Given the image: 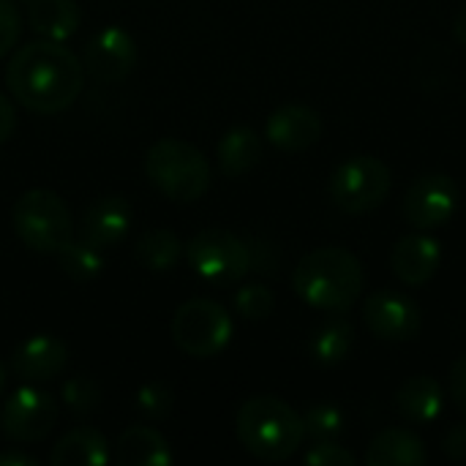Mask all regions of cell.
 <instances>
[{
	"instance_id": "cell-8",
	"label": "cell",
	"mask_w": 466,
	"mask_h": 466,
	"mask_svg": "<svg viewBox=\"0 0 466 466\" xmlns=\"http://www.w3.org/2000/svg\"><path fill=\"white\" fill-rule=\"evenodd\" d=\"M390 169L374 156H352L341 161L330 175V197L339 210L363 216L377 210L390 191Z\"/></svg>"
},
{
	"instance_id": "cell-17",
	"label": "cell",
	"mask_w": 466,
	"mask_h": 466,
	"mask_svg": "<svg viewBox=\"0 0 466 466\" xmlns=\"http://www.w3.org/2000/svg\"><path fill=\"white\" fill-rule=\"evenodd\" d=\"M112 459L120 466H169L175 461V453L158 429L128 426L115 442Z\"/></svg>"
},
{
	"instance_id": "cell-11",
	"label": "cell",
	"mask_w": 466,
	"mask_h": 466,
	"mask_svg": "<svg viewBox=\"0 0 466 466\" xmlns=\"http://www.w3.org/2000/svg\"><path fill=\"white\" fill-rule=\"evenodd\" d=\"M459 208V186L453 177L448 175H423L418 177L407 194H404V218L420 229V232H431L442 224H448L453 218Z\"/></svg>"
},
{
	"instance_id": "cell-28",
	"label": "cell",
	"mask_w": 466,
	"mask_h": 466,
	"mask_svg": "<svg viewBox=\"0 0 466 466\" xmlns=\"http://www.w3.org/2000/svg\"><path fill=\"white\" fill-rule=\"evenodd\" d=\"M306 434L317 440H336L344 431V412L336 404H314L303 415Z\"/></svg>"
},
{
	"instance_id": "cell-21",
	"label": "cell",
	"mask_w": 466,
	"mask_h": 466,
	"mask_svg": "<svg viewBox=\"0 0 466 466\" xmlns=\"http://www.w3.org/2000/svg\"><path fill=\"white\" fill-rule=\"evenodd\" d=\"M262 137L248 128V126H235L229 128L216 147L218 156V169L227 177H240L246 172H251L259 161H262Z\"/></svg>"
},
{
	"instance_id": "cell-26",
	"label": "cell",
	"mask_w": 466,
	"mask_h": 466,
	"mask_svg": "<svg viewBox=\"0 0 466 466\" xmlns=\"http://www.w3.org/2000/svg\"><path fill=\"white\" fill-rule=\"evenodd\" d=\"M60 399L63 404L76 415V418H85V415H93L98 407H101V388L96 380L90 377H71L63 390H60Z\"/></svg>"
},
{
	"instance_id": "cell-2",
	"label": "cell",
	"mask_w": 466,
	"mask_h": 466,
	"mask_svg": "<svg viewBox=\"0 0 466 466\" xmlns=\"http://www.w3.org/2000/svg\"><path fill=\"white\" fill-rule=\"evenodd\" d=\"M363 281L360 259L341 246H325L306 254L292 273L298 298L311 309L330 314L350 311L363 292Z\"/></svg>"
},
{
	"instance_id": "cell-19",
	"label": "cell",
	"mask_w": 466,
	"mask_h": 466,
	"mask_svg": "<svg viewBox=\"0 0 466 466\" xmlns=\"http://www.w3.org/2000/svg\"><path fill=\"white\" fill-rule=\"evenodd\" d=\"M429 461L426 445L410 429H385L366 451L369 466H423Z\"/></svg>"
},
{
	"instance_id": "cell-9",
	"label": "cell",
	"mask_w": 466,
	"mask_h": 466,
	"mask_svg": "<svg viewBox=\"0 0 466 466\" xmlns=\"http://www.w3.org/2000/svg\"><path fill=\"white\" fill-rule=\"evenodd\" d=\"M57 418H60L57 399L41 385L27 382L3 401L0 431L11 442L30 445V442H41L44 437H49Z\"/></svg>"
},
{
	"instance_id": "cell-4",
	"label": "cell",
	"mask_w": 466,
	"mask_h": 466,
	"mask_svg": "<svg viewBox=\"0 0 466 466\" xmlns=\"http://www.w3.org/2000/svg\"><path fill=\"white\" fill-rule=\"evenodd\" d=\"M145 175L150 186L172 202L191 205L210 191L213 167L208 156L186 139H158L145 153Z\"/></svg>"
},
{
	"instance_id": "cell-15",
	"label": "cell",
	"mask_w": 466,
	"mask_h": 466,
	"mask_svg": "<svg viewBox=\"0 0 466 466\" xmlns=\"http://www.w3.org/2000/svg\"><path fill=\"white\" fill-rule=\"evenodd\" d=\"M131 221H134V210H131L128 199H123L117 194L98 197L82 213L79 238L98 248H112L128 235Z\"/></svg>"
},
{
	"instance_id": "cell-29",
	"label": "cell",
	"mask_w": 466,
	"mask_h": 466,
	"mask_svg": "<svg viewBox=\"0 0 466 466\" xmlns=\"http://www.w3.org/2000/svg\"><path fill=\"white\" fill-rule=\"evenodd\" d=\"M175 407V396L167 385L161 382H150V385H142L139 393H137V410L150 418V420H161L172 412Z\"/></svg>"
},
{
	"instance_id": "cell-5",
	"label": "cell",
	"mask_w": 466,
	"mask_h": 466,
	"mask_svg": "<svg viewBox=\"0 0 466 466\" xmlns=\"http://www.w3.org/2000/svg\"><path fill=\"white\" fill-rule=\"evenodd\" d=\"M16 238L35 254H57L74 240V218L66 199L49 188L25 191L11 213Z\"/></svg>"
},
{
	"instance_id": "cell-25",
	"label": "cell",
	"mask_w": 466,
	"mask_h": 466,
	"mask_svg": "<svg viewBox=\"0 0 466 466\" xmlns=\"http://www.w3.org/2000/svg\"><path fill=\"white\" fill-rule=\"evenodd\" d=\"M355 344V330L347 319L336 317L330 322H325L314 339H311V355L317 363L322 366H339L341 360H347V355L352 352Z\"/></svg>"
},
{
	"instance_id": "cell-32",
	"label": "cell",
	"mask_w": 466,
	"mask_h": 466,
	"mask_svg": "<svg viewBox=\"0 0 466 466\" xmlns=\"http://www.w3.org/2000/svg\"><path fill=\"white\" fill-rule=\"evenodd\" d=\"M448 390H451V401L456 404V410L466 415V355L453 363L451 380H448Z\"/></svg>"
},
{
	"instance_id": "cell-6",
	"label": "cell",
	"mask_w": 466,
	"mask_h": 466,
	"mask_svg": "<svg viewBox=\"0 0 466 466\" xmlns=\"http://www.w3.org/2000/svg\"><path fill=\"white\" fill-rule=\"evenodd\" d=\"M232 330L235 325H232L229 311L221 303L208 300V298L186 300L175 311L172 325H169L175 347L183 355L197 358V360L221 355L232 341Z\"/></svg>"
},
{
	"instance_id": "cell-20",
	"label": "cell",
	"mask_w": 466,
	"mask_h": 466,
	"mask_svg": "<svg viewBox=\"0 0 466 466\" xmlns=\"http://www.w3.org/2000/svg\"><path fill=\"white\" fill-rule=\"evenodd\" d=\"M27 25L41 38L66 41L82 25V8L76 0H33L27 3Z\"/></svg>"
},
{
	"instance_id": "cell-30",
	"label": "cell",
	"mask_w": 466,
	"mask_h": 466,
	"mask_svg": "<svg viewBox=\"0 0 466 466\" xmlns=\"http://www.w3.org/2000/svg\"><path fill=\"white\" fill-rule=\"evenodd\" d=\"M306 464L355 466V456H352L344 445H336L333 440H317V442L306 451Z\"/></svg>"
},
{
	"instance_id": "cell-10",
	"label": "cell",
	"mask_w": 466,
	"mask_h": 466,
	"mask_svg": "<svg viewBox=\"0 0 466 466\" xmlns=\"http://www.w3.org/2000/svg\"><path fill=\"white\" fill-rule=\"evenodd\" d=\"M137 41L134 35L120 27V25H106L101 27L85 46V74L93 76L96 82L104 85H117L123 79H128V74L137 68Z\"/></svg>"
},
{
	"instance_id": "cell-12",
	"label": "cell",
	"mask_w": 466,
	"mask_h": 466,
	"mask_svg": "<svg viewBox=\"0 0 466 466\" xmlns=\"http://www.w3.org/2000/svg\"><path fill=\"white\" fill-rule=\"evenodd\" d=\"M363 322L382 341H412L420 336L423 314L412 298L396 289H380L366 298Z\"/></svg>"
},
{
	"instance_id": "cell-37",
	"label": "cell",
	"mask_w": 466,
	"mask_h": 466,
	"mask_svg": "<svg viewBox=\"0 0 466 466\" xmlns=\"http://www.w3.org/2000/svg\"><path fill=\"white\" fill-rule=\"evenodd\" d=\"M3 390H5V369L0 363V396H3Z\"/></svg>"
},
{
	"instance_id": "cell-23",
	"label": "cell",
	"mask_w": 466,
	"mask_h": 466,
	"mask_svg": "<svg viewBox=\"0 0 466 466\" xmlns=\"http://www.w3.org/2000/svg\"><path fill=\"white\" fill-rule=\"evenodd\" d=\"M186 254V246L180 243V238L167 229H147L139 235V240L134 243V257L137 262L150 270V273H169L175 270V265L180 262V257Z\"/></svg>"
},
{
	"instance_id": "cell-33",
	"label": "cell",
	"mask_w": 466,
	"mask_h": 466,
	"mask_svg": "<svg viewBox=\"0 0 466 466\" xmlns=\"http://www.w3.org/2000/svg\"><path fill=\"white\" fill-rule=\"evenodd\" d=\"M442 451L453 461H466V423H456L453 429H448Z\"/></svg>"
},
{
	"instance_id": "cell-7",
	"label": "cell",
	"mask_w": 466,
	"mask_h": 466,
	"mask_svg": "<svg viewBox=\"0 0 466 466\" xmlns=\"http://www.w3.org/2000/svg\"><path fill=\"white\" fill-rule=\"evenodd\" d=\"M186 262L202 281L229 287L251 270V248L235 232L208 227L186 243Z\"/></svg>"
},
{
	"instance_id": "cell-13",
	"label": "cell",
	"mask_w": 466,
	"mask_h": 466,
	"mask_svg": "<svg viewBox=\"0 0 466 466\" xmlns=\"http://www.w3.org/2000/svg\"><path fill=\"white\" fill-rule=\"evenodd\" d=\"M68 366V347L46 333L25 339L11 352V369L19 380L44 385L49 380H57Z\"/></svg>"
},
{
	"instance_id": "cell-18",
	"label": "cell",
	"mask_w": 466,
	"mask_h": 466,
	"mask_svg": "<svg viewBox=\"0 0 466 466\" xmlns=\"http://www.w3.org/2000/svg\"><path fill=\"white\" fill-rule=\"evenodd\" d=\"M112 451L106 437L93 426H76L49 453L52 466H104L109 464Z\"/></svg>"
},
{
	"instance_id": "cell-22",
	"label": "cell",
	"mask_w": 466,
	"mask_h": 466,
	"mask_svg": "<svg viewBox=\"0 0 466 466\" xmlns=\"http://www.w3.org/2000/svg\"><path fill=\"white\" fill-rule=\"evenodd\" d=\"M399 412L418 426L434 423L445 407V390L434 377H410L399 388Z\"/></svg>"
},
{
	"instance_id": "cell-16",
	"label": "cell",
	"mask_w": 466,
	"mask_h": 466,
	"mask_svg": "<svg viewBox=\"0 0 466 466\" xmlns=\"http://www.w3.org/2000/svg\"><path fill=\"white\" fill-rule=\"evenodd\" d=\"M440 262H442V248L429 232H415L401 238L390 254L393 273L410 287H423L426 281H431L434 273L440 270Z\"/></svg>"
},
{
	"instance_id": "cell-27",
	"label": "cell",
	"mask_w": 466,
	"mask_h": 466,
	"mask_svg": "<svg viewBox=\"0 0 466 466\" xmlns=\"http://www.w3.org/2000/svg\"><path fill=\"white\" fill-rule=\"evenodd\" d=\"M273 309H276V298L265 284H246L235 295V311L243 319H251V322L268 319L273 314Z\"/></svg>"
},
{
	"instance_id": "cell-35",
	"label": "cell",
	"mask_w": 466,
	"mask_h": 466,
	"mask_svg": "<svg viewBox=\"0 0 466 466\" xmlns=\"http://www.w3.org/2000/svg\"><path fill=\"white\" fill-rule=\"evenodd\" d=\"M0 466H38V461L22 451H3L0 453Z\"/></svg>"
},
{
	"instance_id": "cell-3",
	"label": "cell",
	"mask_w": 466,
	"mask_h": 466,
	"mask_svg": "<svg viewBox=\"0 0 466 466\" xmlns=\"http://www.w3.org/2000/svg\"><path fill=\"white\" fill-rule=\"evenodd\" d=\"M238 442L246 453L259 461H287L298 453L306 440L303 415H298L279 396H254L248 399L235 423Z\"/></svg>"
},
{
	"instance_id": "cell-24",
	"label": "cell",
	"mask_w": 466,
	"mask_h": 466,
	"mask_svg": "<svg viewBox=\"0 0 466 466\" xmlns=\"http://www.w3.org/2000/svg\"><path fill=\"white\" fill-rule=\"evenodd\" d=\"M57 262H60V270L66 273V279L71 281H93L104 273L106 268V257H104V248L82 240V238H74L68 246H63L57 254Z\"/></svg>"
},
{
	"instance_id": "cell-1",
	"label": "cell",
	"mask_w": 466,
	"mask_h": 466,
	"mask_svg": "<svg viewBox=\"0 0 466 466\" xmlns=\"http://www.w3.org/2000/svg\"><path fill=\"white\" fill-rule=\"evenodd\" d=\"M85 76L82 60L52 38L22 44L5 68L8 93L35 115L66 112L82 96Z\"/></svg>"
},
{
	"instance_id": "cell-34",
	"label": "cell",
	"mask_w": 466,
	"mask_h": 466,
	"mask_svg": "<svg viewBox=\"0 0 466 466\" xmlns=\"http://www.w3.org/2000/svg\"><path fill=\"white\" fill-rule=\"evenodd\" d=\"M16 128V112H14V104L0 93V145H5L11 139Z\"/></svg>"
},
{
	"instance_id": "cell-31",
	"label": "cell",
	"mask_w": 466,
	"mask_h": 466,
	"mask_svg": "<svg viewBox=\"0 0 466 466\" xmlns=\"http://www.w3.org/2000/svg\"><path fill=\"white\" fill-rule=\"evenodd\" d=\"M22 33V16L19 8L14 5V0H0V57H5Z\"/></svg>"
},
{
	"instance_id": "cell-14",
	"label": "cell",
	"mask_w": 466,
	"mask_h": 466,
	"mask_svg": "<svg viewBox=\"0 0 466 466\" xmlns=\"http://www.w3.org/2000/svg\"><path fill=\"white\" fill-rule=\"evenodd\" d=\"M319 137H322V117L317 115V109L306 104L279 106L265 123V139L284 153L309 150L311 145L319 142Z\"/></svg>"
},
{
	"instance_id": "cell-38",
	"label": "cell",
	"mask_w": 466,
	"mask_h": 466,
	"mask_svg": "<svg viewBox=\"0 0 466 466\" xmlns=\"http://www.w3.org/2000/svg\"><path fill=\"white\" fill-rule=\"evenodd\" d=\"M19 3H25V5H27V3H33V0H19Z\"/></svg>"
},
{
	"instance_id": "cell-36",
	"label": "cell",
	"mask_w": 466,
	"mask_h": 466,
	"mask_svg": "<svg viewBox=\"0 0 466 466\" xmlns=\"http://www.w3.org/2000/svg\"><path fill=\"white\" fill-rule=\"evenodd\" d=\"M453 35L466 46V5L459 8V14H456V19H453Z\"/></svg>"
}]
</instances>
